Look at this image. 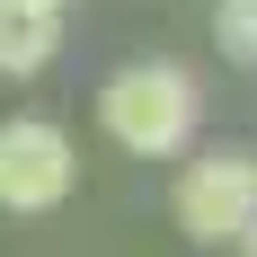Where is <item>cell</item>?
<instances>
[{
  "label": "cell",
  "mask_w": 257,
  "mask_h": 257,
  "mask_svg": "<svg viewBox=\"0 0 257 257\" xmlns=\"http://www.w3.org/2000/svg\"><path fill=\"white\" fill-rule=\"evenodd\" d=\"M98 133L124 160H186L204 133V80L169 53H133L98 80Z\"/></svg>",
  "instance_id": "cell-1"
},
{
  "label": "cell",
  "mask_w": 257,
  "mask_h": 257,
  "mask_svg": "<svg viewBox=\"0 0 257 257\" xmlns=\"http://www.w3.org/2000/svg\"><path fill=\"white\" fill-rule=\"evenodd\" d=\"M169 222H178L195 248H231V239L257 222V151L248 142L186 151L178 178H169Z\"/></svg>",
  "instance_id": "cell-2"
},
{
  "label": "cell",
  "mask_w": 257,
  "mask_h": 257,
  "mask_svg": "<svg viewBox=\"0 0 257 257\" xmlns=\"http://www.w3.org/2000/svg\"><path fill=\"white\" fill-rule=\"evenodd\" d=\"M80 186V142L53 115H0V213L9 222H45L71 204Z\"/></svg>",
  "instance_id": "cell-3"
},
{
  "label": "cell",
  "mask_w": 257,
  "mask_h": 257,
  "mask_svg": "<svg viewBox=\"0 0 257 257\" xmlns=\"http://www.w3.org/2000/svg\"><path fill=\"white\" fill-rule=\"evenodd\" d=\"M71 36L62 0H0V80H36Z\"/></svg>",
  "instance_id": "cell-4"
},
{
  "label": "cell",
  "mask_w": 257,
  "mask_h": 257,
  "mask_svg": "<svg viewBox=\"0 0 257 257\" xmlns=\"http://www.w3.org/2000/svg\"><path fill=\"white\" fill-rule=\"evenodd\" d=\"M213 45H222V62L257 71V0H213Z\"/></svg>",
  "instance_id": "cell-5"
},
{
  "label": "cell",
  "mask_w": 257,
  "mask_h": 257,
  "mask_svg": "<svg viewBox=\"0 0 257 257\" xmlns=\"http://www.w3.org/2000/svg\"><path fill=\"white\" fill-rule=\"evenodd\" d=\"M231 248H239V257H257V222H248V231H239V239H231Z\"/></svg>",
  "instance_id": "cell-6"
},
{
  "label": "cell",
  "mask_w": 257,
  "mask_h": 257,
  "mask_svg": "<svg viewBox=\"0 0 257 257\" xmlns=\"http://www.w3.org/2000/svg\"><path fill=\"white\" fill-rule=\"evenodd\" d=\"M62 9H71V0H62Z\"/></svg>",
  "instance_id": "cell-7"
}]
</instances>
